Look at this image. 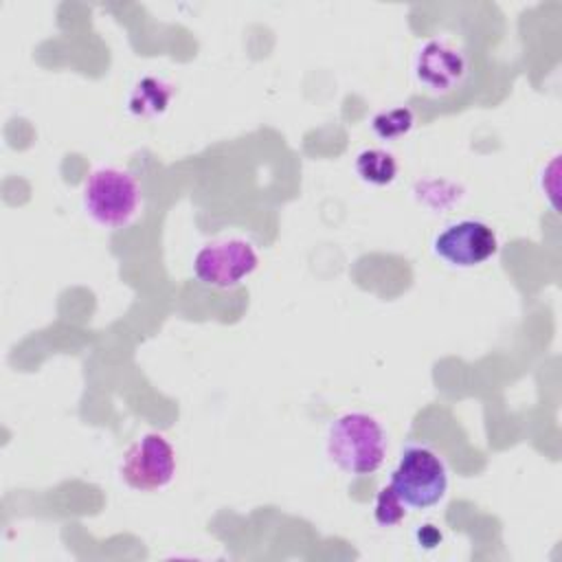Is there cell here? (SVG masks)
Wrapping results in <instances>:
<instances>
[{"label":"cell","instance_id":"obj_1","mask_svg":"<svg viewBox=\"0 0 562 562\" xmlns=\"http://www.w3.org/2000/svg\"><path fill=\"white\" fill-rule=\"evenodd\" d=\"M325 450L338 470L356 476L373 474L386 457V432L367 413H345L331 422Z\"/></svg>","mask_w":562,"mask_h":562},{"label":"cell","instance_id":"obj_2","mask_svg":"<svg viewBox=\"0 0 562 562\" xmlns=\"http://www.w3.org/2000/svg\"><path fill=\"white\" fill-rule=\"evenodd\" d=\"M83 209L90 220L103 228H123L140 211L138 180L119 167L94 169L83 184Z\"/></svg>","mask_w":562,"mask_h":562},{"label":"cell","instance_id":"obj_3","mask_svg":"<svg viewBox=\"0 0 562 562\" xmlns=\"http://www.w3.org/2000/svg\"><path fill=\"white\" fill-rule=\"evenodd\" d=\"M391 485L406 507L426 509L446 496L448 472L432 448L408 446L391 474Z\"/></svg>","mask_w":562,"mask_h":562},{"label":"cell","instance_id":"obj_4","mask_svg":"<svg viewBox=\"0 0 562 562\" xmlns=\"http://www.w3.org/2000/svg\"><path fill=\"white\" fill-rule=\"evenodd\" d=\"M259 257L246 239H222L206 244L193 259V274L209 288H235L257 270Z\"/></svg>","mask_w":562,"mask_h":562},{"label":"cell","instance_id":"obj_5","mask_svg":"<svg viewBox=\"0 0 562 562\" xmlns=\"http://www.w3.org/2000/svg\"><path fill=\"white\" fill-rule=\"evenodd\" d=\"M176 474L173 446L158 432H147L136 439L123 461L121 479L138 492H156L171 483Z\"/></svg>","mask_w":562,"mask_h":562},{"label":"cell","instance_id":"obj_6","mask_svg":"<svg viewBox=\"0 0 562 562\" xmlns=\"http://www.w3.org/2000/svg\"><path fill=\"white\" fill-rule=\"evenodd\" d=\"M435 255L457 268H474L498 250L496 233L479 220H461L446 226L432 241Z\"/></svg>","mask_w":562,"mask_h":562},{"label":"cell","instance_id":"obj_7","mask_svg":"<svg viewBox=\"0 0 562 562\" xmlns=\"http://www.w3.org/2000/svg\"><path fill=\"white\" fill-rule=\"evenodd\" d=\"M415 79L432 94L454 90L465 72L468 59L465 55L443 40L426 42L415 57Z\"/></svg>","mask_w":562,"mask_h":562},{"label":"cell","instance_id":"obj_8","mask_svg":"<svg viewBox=\"0 0 562 562\" xmlns=\"http://www.w3.org/2000/svg\"><path fill=\"white\" fill-rule=\"evenodd\" d=\"M171 94V86L156 77H145L136 83V88L130 94V110L136 116H158L167 110Z\"/></svg>","mask_w":562,"mask_h":562},{"label":"cell","instance_id":"obj_9","mask_svg":"<svg viewBox=\"0 0 562 562\" xmlns=\"http://www.w3.org/2000/svg\"><path fill=\"white\" fill-rule=\"evenodd\" d=\"M356 173L360 176V180L375 184V187H384L391 184L397 176V162L393 158V154L371 147V149H362L356 158Z\"/></svg>","mask_w":562,"mask_h":562},{"label":"cell","instance_id":"obj_10","mask_svg":"<svg viewBox=\"0 0 562 562\" xmlns=\"http://www.w3.org/2000/svg\"><path fill=\"white\" fill-rule=\"evenodd\" d=\"M415 125V116L408 108H391L384 112H378L371 121V127L378 138L382 140H395L406 136Z\"/></svg>","mask_w":562,"mask_h":562},{"label":"cell","instance_id":"obj_11","mask_svg":"<svg viewBox=\"0 0 562 562\" xmlns=\"http://www.w3.org/2000/svg\"><path fill=\"white\" fill-rule=\"evenodd\" d=\"M406 516V503L400 498V494L393 490V485H384L373 505V518L380 527H395Z\"/></svg>","mask_w":562,"mask_h":562},{"label":"cell","instance_id":"obj_12","mask_svg":"<svg viewBox=\"0 0 562 562\" xmlns=\"http://www.w3.org/2000/svg\"><path fill=\"white\" fill-rule=\"evenodd\" d=\"M417 538H419V544L424 547H435L441 542V533L437 527L432 525H424L419 531H417Z\"/></svg>","mask_w":562,"mask_h":562}]
</instances>
